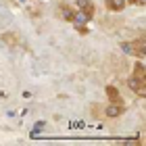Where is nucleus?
I'll return each mask as SVG.
<instances>
[{
    "label": "nucleus",
    "mask_w": 146,
    "mask_h": 146,
    "mask_svg": "<svg viewBox=\"0 0 146 146\" xmlns=\"http://www.w3.org/2000/svg\"><path fill=\"white\" fill-rule=\"evenodd\" d=\"M107 9L119 13V11H123V9H125V2H123V0H107Z\"/></svg>",
    "instance_id": "4"
},
{
    "label": "nucleus",
    "mask_w": 146,
    "mask_h": 146,
    "mask_svg": "<svg viewBox=\"0 0 146 146\" xmlns=\"http://www.w3.org/2000/svg\"><path fill=\"white\" fill-rule=\"evenodd\" d=\"M58 15H65L63 19H67V21H73V19L77 17L75 11H73L69 4H58Z\"/></svg>",
    "instance_id": "2"
},
{
    "label": "nucleus",
    "mask_w": 146,
    "mask_h": 146,
    "mask_svg": "<svg viewBox=\"0 0 146 146\" xmlns=\"http://www.w3.org/2000/svg\"><path fill=\"white\" fill-rule=\"evenodd\" d=\"M107 94H109V100H111L113 104H123V98H121V94L117 92V88L107 86Z\"/></svg>",
    "instance_id": "3"
},
{
    "label": "nucleus",
    "mask_w": 146,
    "mask_h": 146,
    "mask_svg": "<svg viewBox=\"0 0 146 146\" xmlns=\"http://www.w3.org/2000/svg\"><path fill=\"white\" fill-rule=\"evenodd\" d=\"M77 6H79V11H82V15H84L86 19H92V17H94V4H92L90 0H79Z\"/></svg>",
    "instance_id": "1"
},
{
    "label": "nucleus",
    "mask_w": 146,
    "mask_h": 146,
    "mask_svg": "<svg viewBox=\"0 0 146 146\" xmlns=\"http://www.w3.org/2000/svg\"><path fill=\"white\" fill-rule=\"evenodd\" d=\"M131 77H138V79H146V75H144V65H142V63H138V65H136V69L131 71Z\"/></svg>",
    "instance_id": "5"
},
{
    "label": "nucleus",
    "mask_w": 146,
    "mask_h": 146,
    "mask_svg": "<svg viewBox=\"0 0 146 146\" xmlns=\"http://www.w3.org/2000/svg\"><path fill=\"white\" fill-rule=\"evenodd\" d=\"M131 4H144V0H129Z\"/></svg>",
    "instance_id": "6"
}]
</instances>
